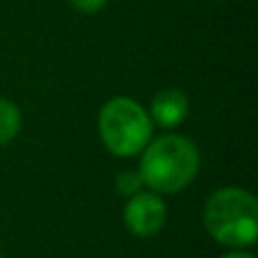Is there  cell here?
<instances>
[{
  "mask_svg": "<svg viewBox=\"0 0 258 258\" xmlns=\"http://www.w3.org/2000/svg\"><path fill=\"white\" fill-rule=\"evenodd\" d=\"M200 170V152L197 145L179 134H163L152 138L143 147L141 174L143 183L154 192H179L197 177Z\"/></svg>",
  "mask_w": 258,
  "mask_h": 258,
  "instance_id": "obj_1",
  "label": "cell"
},
{
  "mask_svg": "<svg viewBox=\"0 0 258 258\" xmlns=\"http://www.w3.org/2000/svg\"><path fill=\"white\" fill-rule=\"evenodd\" d=\"M204 227L224 247L242 249L254 245L258 233L256 197L236 186L215 190L204 206Z\"/></svg>",
  "mask_w": 258,
  "mask_h": 258,
  "instance_id": "obj_2",
  "label": "cell"
},
{
  "mask_svg": "<svg viewBox=\"0 0 258 258\" xmlns=\"http://www.w3.org/2000/svg\"><path fill=\"white\" fill-rule=\"evenodd\" d=\"M98 132L111 154L134 156L152 141L154 122L141 102L118 95L100 109Z\"/></svg>",
  "mask_w": 258,
  "mask_h": 258,
  "instance_id": "obj_3",
  "label": "cell"
},
{
  "mask_svg": "<svg viewBox=\"0 0 258 258\" xmlns=\"http://www.w3.org/2000/svg\"><path fill=\"white\" fill-rule=\"evenodd\" d=\"M122 218H125V227L134 236L150 238L163 229L165 220H168V209L159 192L141 190L127 200Z\"/></svg>",
  "mask_w": 258,
  "mask_h": 258,
  "instance_id": "obj_4",
  "label": "cell"
},
{
  "mask_svg": "<svg viewBox=\"0 0 258 258\" xmlns=\"http://www.w3.org/2000/svg\"><path fill=\"white\" fill-rule=\"evenodd\" d=\"M188 98L183 91L179 89H163L152 98L150 104V118L154 125L163 127V129H174L179 127L183 120L188 118Z\"/></svg>",
  "mask_w": 258,
  "mask_h": 258,
  "instance_id": "obj_5",
  "label": "cell"
},
{
  "mask_svg": "<svg viewBox=\"0 0 258 258\" xmlns=\"http://www.w3.org/2000/svg\"><path fill=\"white\" fill-rule=\"evenodd\" d=\"M21 109L12 100L0 98V145H7L9 141L16 138V134L21 132Z\"/></svg>",
  "mask_w": 258,
  "mask_h": 258,
  "instance_id": "obj_6",
  "label": "cell"
},
{
  "mask_svg": "<svg viewBox=\"0 0 258 258\" xmlns=\"http://www.w3.org/2000/svg\"><path fill=\"white\" fill-rule=\"evenodd\" d=\"M116 188L120 195L132 197V195H136V192H141L143 188H145V183H143L138 170H125V172H120L116 177Z\"/></svg>",
  "mask_w": 258,
  "mask_h": 258,
  "instance_id": "obj_7",
  "label": "cell"
},
{
  "mask_svg": "<svg viewBox=\"0 0 258 258\" xmlns=\"http://www.w3.org/2000/svg\"><path fill=\"white\" fill-rule=\"evenodd\" d=\"M71 7L80 14H95L109 3V0H68Z\"/></svg>",
  "mask_w": 258,
  "mask_h": 258,
  "instance_id": "obj_8",
  "label": "cell"
},
{
  "mask_svg": "<svg viewBox=\"0 0 258 258\" xmlns=\"http://www.w3.org/2000/svg\"><path fill=\"white\" fill-rule=\"evenodd\" d=\"M220 258H254L249 251H242V249H236V251H229V254L220 256Z\"/></svg>",
  "mask_w": 258,
  "mask_h": 258,
  "instance_id": "obj_9",
  "label": "cell"
}]
</instances>
